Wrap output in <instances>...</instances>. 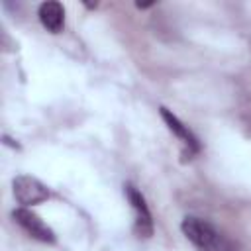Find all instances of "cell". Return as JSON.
<instances>
[{"label":"cell","mask_w":251,"mask_h":251,"mask_svg":"<svg viewBox=\"0 0 251 251\" xmlns=\"http://www.w3.org/2000/svg\"><path fill=\"white\" fill-rule=\"evenodd\" d=\"M180 229L198 251H237V247L227 237H224V233H220L210 222L202 218L186 216L180 224Z\"/></svg>","instance_id":"6da1fadb"},{"label":"cell","mask_w":251,"mask_h":251,"mask_svg":"<svg viewBox=\"0 0 251 251\" xmlns=\"http://www.w3.org/2000/svg\"><path fill=\"white\" fill-rule=\"evenodd\" d=\"M37 16H39L41 25L47 31H51V33L63 31V27H65V8H63L61 2H57V0L41 2L39 10H37Z\"/></svg>","instance_id":"8992f818"},{"label":"cell","mask_w":251,"mask_h":251,"mask_svg":"<svg viewBox=\"0 0 251 251\" xmlns=\"http://www.w3.org/2000/svg\"><path fill=\"white\" fill-rule=\"evenodd\" d=\"M124 192H126V198H127V202L131 204V208L135 212V222H133L135 235L137 237H143V239L151 237L153 235V216H151V210L147 206L145 196L133 184H126L124 186Z\"/></svg>","instance_id":"7a4b0ae2"},{"label":"cell","mask_w":251,"mask_h":251,"mask_svg":"<svg viewBox=\"0 0 251 251\" xmlns=\"http://www.w3.org/2000/svg\"><path fill=\"white\" fill-rule=\"evenodd\" d=\"M12 218H14V222L27 233V235H31L33 239H37V241H41V243H55V233H53V229L37 216V214H33L29 208H18V210H14L12 212Z\"/></svg>","instance_id":"277c9868"},{"label":"cell","mask_w":251,"mask_h":251,"mask_svg":"<svg viewBox=\"0 0 251 251\" xmlns=\"http://www.w3.org/2000/svg\"><path fill=\"white\" fill-rule=\"evenodd\" d=\"M12 186H14V198L24 208L33 206V204H41L51 196L49 188L39 178L29 176V175H18L12 182Z\"/></svg>","instance_id":"3957f363"},{"label":"cell","mask_w":251,"mask_h":251,"mask_svg":"<svg viewBox=\"0 0 251 251\" xmlns=\"http://www.w3.org/2000/svg\"><path fill=\"white\" fill-rule=\"evenodd\" d=\"M159 110H161V116H163V122L167 124V127H169V129L178 137V141L182 143V157H184V159H192L194 155H198V153H200V141H198V137L192 133V129H190L186 124H182L169 108L161 106Z\"/></svg>","instance_id":"5b68a950"}]
</instances>
